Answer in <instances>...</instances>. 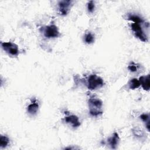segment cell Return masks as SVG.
Here are the masks:
<instances>
[{
	"label": "cell",
	"mask_w": 150,
	"mask_h": 150,
	"mask_svg": "<svg viewBox=\"0 0 150 150\" xmlns=\"http://www.w3.org/2000/svg\"><path fill=\"white\" fill-rule=\"evenodd\" d=\"M88 107L90 114L93 116H98L103 114V102L99 98L91 97L89 98Z\"/></svg>",
	"instance_id": "obj_1"
},
{
	"label": "cell",
	"mask_w": 150,
	"mask_h": 150,
	"mask_svg": "<svg viewBox=\"0 0 150 150\" xmlns=\"http://www.w3.org/2000/svg\"><path fill=\"white\" fill-rule=\"evenodd\" d=\"M104 85V81L100 77L96 74L90 75L87 79V86L90 90H96L100 87H101Z\"/></svg>",
	"instance_id": "obj_2"
},
{
	"label": "cell",
	"mask_w": 150,
	"mask_h": 150,
	"mask_svg": "<svg viewBox=\"0 0 150 150\" xmlns=\"http://www.w3.org/2000/svg\"><path fill=\"white\" fill-rule=\"evenodd\" d=\"M140 23H141L134 22L131 25V29L136 38L139 39L142 42H146L148 41V38L140 25Z\"/></svg>",
	"instance_id": "obj_3"
},
{
	"label": "cell",
	"mask_w": 150,
	"mask_h": 150,
	"mask_svg": "<svg viewBox=\"0 0 150 150\" xmlns=\"http://www.w3.org/2000/svg\"><path fill=\"white\" fill-rule=\"evenodd\" d=\"M2 49L9 54L16 56L19 54V50L18 46L12 42H2L1 43Z\"/></svg>",
	"instance_id": "obj_4"
},
{
	"label": "cell",
	"mask_w": 150,
	"mask_h": 150,
	"mask_svg": "<svg viewBox=\"0 0 150 150\" xmlns=\"http://www.w3.org/2000/svg\"><path fill=\"white\" fill-rule=\"evenodd\" d=\"M43 32L44 36L47 38H57L60 35L58 28L54 25H50L45 27Z\"/></svg>",
	"instance_id": "obj_5"
},
{
	"label": "cell",
	"mask_w": 150,
	"mask_h": 150,
	"mask_svg": "<svg viewBox=\"0 0 150 150\" xmlns=\"http://www.w3.org/2000/svg\"><path fill=\"white\" fill-rule=\"evenodd\" d=\"M72 1L64 0L59 1L58 3V9L60 15H66L69 12L72 5Z\"/></svg>",
	"instance_id": "obj_6"
},
{
	"label": "cell",
	"mask_w": 150,
	"mask_h": 150,
	"mask_svg": "<svg viewBox=\"0 0 150 150\" xmlns=\"http://www.w3.org/2000/svg\"><path fill=\"white\" fill-rule=\"evenodd\" d=\"M64 121L66 123H69L74 128H77L80 125V122L77 116L75 115H69L66 116L64 118Z\"/></svg>",
	"instance_id": "obj_7"
},
{
	"label": "cell",
	"mask_w": 150,
	"mask_h": 150,
	"mask_svg": "<svg viewBox=\"0 0 150 150\" xmlns=\"http://www.w3.org/2000/svg\"><path fill=\"white\" fill-rule=\"evenodd\" d=\"M119 140H120V138H119L118 134L117 132H114L113 135L108 139V142L111 148L116 149L117 146L118 145Z\"/></svg>",
	"instance_id": "obj_8"
},
{
	"label": "cell",
	"mask_w": 150,
	"mask_h": 150,
	"mask_svg": "<svg viewBox=\"0 0 150 150\" xmlns=\"http://www.w3.org/2000/svg\"><path fill=\"white\" fill-rule=\"evenodd\" d=\"M39 103L36 99H33L32 101L31 104H30L27 108L28 112L31 115H35L37 113L39 110Z\"/></svg>",
	"instance_id": "obj_9"
},
{
	"label": "cell",
	"mask_w": 150,
	"mask_h": 150,
	"mask_svg": "<svg viewBox=\"0 0 150 150\" xmlns=\"http://www.w3.org/2000/svg\"><path fill=\"white\" fill-rule=\"evenodd\" d=\"M139 81L140 85H141L142 87L144 90L148 91L149 90V76H141L139 79Z\"/></svg>",
	"instance_id": "obj_10"
},
{
	"label": "cell",
	"mask_w": 150,
	"mask_h": 150,
	"mask_svg": "<svg viewBox=\"0 0 150 150\" xmlns=\"http://www.w3.org/2000/svg\"><path fill=\"white\" fill-rule=\"evenodd\" d=\"M141 85L139 80L136 78L131 79L128 82V87L129 89L134 90V89L138 88Z\"/></svg>",
	"instance_id": "obj_11"
},
{
	"label": "cell",
	"mask_w": 150,
	"mask_h": 150,
	"mask_svg": "<svg viewBox=\"0 0 150 150\" xmlns=\"http://www.w3.org/2000/svg\"><path fill=\"white\" fill-rule=\"evenodd\" d=\"M127 19L129 21H132L134 22H136V23H142L144 22V20L139 16L137 15L128 14Z\"/></svg>",
	"instance_id": "obj_12"
},
{
	"label": "cell",
	"mask_w": 150,
	"mask_h": 150,
	"mask_svg": "<svg viewBox=\"0 0 150 150\" xmlns=\"http://www.w3.org/2000/svg\"><path fill=\"white\" fill-rule=\"evenodd\" d=\"M9 143V139L8 137L5 135H1L0 137V147L1 148H4L7 146Z\"/></svg>",
	"instance_id": "obj_13"
},
{
	"label": "cell",
	"mask_w": 150,
	"mask_h": 150,
	"mask_svg": "<svg viewBox=\"0 0 150 150\" xmlns=\"http://www.w3.org/2000/svg\"><path fill=\"white\" fill-rule=\"evenodd\" d=\"M140 118L145 122L146 123V127L148 131H149V116L148 114H143L140 115Z\"/></svg>",
	"instance_id": "obj_14"
},
{
	"label": "cell",
	"mask_w": 150,
	"mask_h": 150,
	"mask_svg": "<svg viewBox=\"0 0 150 150\" xmlns=\"http://www.w3.org/2000/svg\"><path fill=\"white\" fill-rule=\"evenodd\" d=\"M84 40L88 44L92 43L94 41V36L91 32H88L85 35Z\"/></svg>",
	"instance_id": "obj_15"
},
{
	"label": "cell",
	"mask_w": 150,
	"mask_h": 150,
	"mask_svg": "<svg viewBox=\"0 0 150 150\" xmlns=\"http://www.w3.org/2000/svg\"><path fill=\"white\" fill-rule=\"evenodd\" d=\"M138 69V66L137 63H134V62H132L130 63V64L128 66V69L132 71V72H135L137 71Z\"/></svg>",
	"instance_id": "obj_16"
},
{
	"label": "cell",
	"mask_w": 150,
	"mask_h": 150,
	"mask_svg": "<svg viewBox=\"0 0 150 150\" xmlns=\"http://www.w3.org/2000/svg\"><path fill=\"white\" fill-rule=\"evenodd\" d=\"M95 8V5L94 2L93 1H90L87 3V9L88 11L90 13L93 12Z\"/></svg>",
	"instance_id": "obj_17"
}]
</instances>
